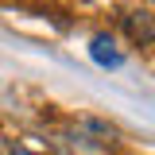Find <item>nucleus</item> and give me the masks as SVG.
<instances>
[{"mask_svg": "<svg viewBox=\"0 0 155 155\" xmlns=\"http://www.w3.org/2000/svg\"><path fill=\"white\" fill-rule=\"evenodd\" d=\"M124 31L136 43H155V16L151 12H128L124 16Z\"/></svg>", "mask_w": 155, "mask_h": 155, "instance_id": "1", "label": "nucleus"}, {"mask_svg": "<svg viewBox=\"0 0 155 155\" xmlns=\"http://www.w3.org/2000/svg\"><path fill=\"white\" fill-rule=\"evenodd\" d=\"M89 54H93V62L97 66H120V62H124V58H120V51H116V43L109 35H93V43H89Z\"/></svg>", "mask_w": 155, "mask_h": 155, "instance_id": "2", "label": "nucleus"}, {"mask_svg": "<svg viewBox=\"0 0 155 155\" xmlns=\"http://www.w3.org/2000/svg\"><path fill=\"white\" fill-rule=\"evenodd\" d=\"M12 155H35V151H27V147H12Z\"/></svg>", "mask_w": 155, "mask_h": 155, "instance_id": "3", "label": "nucleus"}]
</instances>
